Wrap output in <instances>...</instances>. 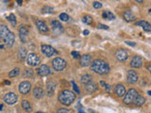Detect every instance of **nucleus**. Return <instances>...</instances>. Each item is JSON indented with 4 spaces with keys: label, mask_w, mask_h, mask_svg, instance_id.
I'll return each mask as SVG.
<instances>
[{
    "label": "nucleus",
    "mask_w": 151,
    "mask_h": 113,
    "mask_svg": "<svg viewBox=\"0 0 151 113\" xmlns=\"http://www.w3.org/2000/svg\"><path fill=\"white\" fill-rule=\"evenodd\" d=\"M0 39L8 47H12V45L15 42V37H14L13 33L5 25H0Z\"/></svg>",
    "instance_id": "f257e3e1"
},
{
    "label": "nucleus",
    "mask_w": 151,
    "mask_h": 113,
    "mask_svg": "<svg viewBox=\"0 0 151 113\" xmlns=\"http://www.w3.org/2000/svg\"><path fill=\"white\" fill-rule=\"evenodd\" d=\"M91 70L98 75H105L110 72V66L102 59H95L91 63Z\"/></svg>",
    "instance_id": "f03ea898"
},
{
    "label": "nucleus",
    "mask_w": 151,
    "mask_h": 113,
    "mask_svg": "<svg viewBox=\"0 0 151 113\" xmlns=\"http://www.w3.org/2000/svg\"><path fill=\"white\" fill-rule=\"evenodd\" d=\"M76 99V94L69 90H64L59 94V101L63 106H70Z\"/></svg>",
    "instance_id": "7ed1b4c3"
},
{
    "label": "nucleus",
    "mask_w": 151,
    "mask_h": 113,
    "mask_svg": "<svg viewBox=\"0 0 151 113\" xmlns=\"http://www.w3.org/2000/svg\"><path fill=\"white\" fill-rule=\"evenodd\" d=\"M137 95H138V91L135 89H130V90H129V91L126 93V94H125L124 96V103L126 105L132 104Z\"/></svg>",
    "instance_id": "20e7f679"
},
{
    "label": "nucleus",
    "mask_w": 151,
    "mask_h": 113,
    "mask_svg": "<svg viewBox=\"0 0 151 113\" xmlns=\"http://www.w3.org/2000/svg\"><path fill=\"white\" fill-rule=\"evenodd\" d=\"M52 66L55 71H62L66 67V61L61 58H55L52 61Z\"/></svg>",
    "instance_id": "39448f33"
},
{
    "label": "nucleus",
    "mask_w": 151,
    "mask_h": 113,
    "mask_svg": "<svg viewBox=\"0 0 151 113\" xmlns=\"http://www.w3.org/2000/svg\"><path fill=\"white\" fill-rule=\"evenodd\" d=\"M41 49H42V53H43L45 56H47V58H50V56H53L58 54L57 50L55 49L54 47H52L51 45L43 44L42 47H41Z\"/></svg>",
    "instance_id": "423d86ee"
},
{
    "label": "nucleus",
    "mask_w": 151,
    "mask_h": 113,
    "mask_svg": "<svg viewBox=\"0 0 151 113\" xmlns=\"http://www.w3.org/2000/svg\"><path fill=\"white\" fill-rule=\"evenodd\" d=\"M27 61L28 65L34 67V66H38V64H40L41 59L40 56L35 53H30V55L27 56Z\"/></svg>",
    "instance_id": "0eeeda50"
},
{
    "label": "nucleus",
    "mask_w": 151,
    "mask_h": 113,
    "mask_svg": "<svg viewBox=\"0 0 151 113\" xmlns=\"http://www.w3.org/2000/svg\"><path fill=\"white\" fill-rule=\"evenodd\" d=\"M4 102L8 105H14L18 101V96L14 93H8L4 96Z\"/></svg>",
    "instance_id": "6e6552de"
},
{
    "label": "nucleus",
    "mask_w": 151,
    "mask_h": 113,
    "mask_svg": "<svg viewBox=\"0 0 151 113\" xmlns=\"http://www.w3.org/2000/svg\"><path fill=\"white\" fill-rule=\"evenodd\" d=\"M27 36H28V27L25 25H20V27H19V37H20V40L23 43H27Z\"/></svg>",
    "instance_id": "1a4fd4ad"
},
{
    "label": "nucleus",
    "mask_w": 151,
    "mask_h": 113,
    "mask_svg": "<svg viewBox=\"0 0 151 113\" xmlns=\"http://www.w3.org/2000/svg\"><path fill=\"white\" fill-rule=\"evenodd\" d=\"M30 89H31V84L28 81H23L20 83L18 87V90H19V93L21 94H24V95H27V93L30 91Z\"/></svg>",
    "instance_id": "9d476101"
},
{
    "label": "nucleus",
    "mask_w": 151,
    "mask_h": 113,
    "mask_svg": "<svg viewBox=\"0 0 151 113\" xmlns=\"http://www.w3.org/2000/svg\"><path fill=\"white\" fill-rule=\"evenodd\" d=\"M37 75H40V76H47L48 75L51 74V71H50L49 67L45 64H42L37 68Z\"/></svg>",
    "instance_id": "9b49d317"
},
{
    "label": "nucleus",
    "mask_w": 151,
    "mask_h": 113,
    "mask_svg": "<svg viewBox=\"0 0 151 113\" xmlns=\"http://www.w3.org/2000/svg\"><path fill=\"white\" fill-rule=\"evenodd\" d=\"M139 76L138 74L134 70H129L126 74V81L129 84H135L138 81Z\"/></svg>",
    "instance_id": "f8f14e48"
},
{
    "label": "nucleus",
    "mask_w": 151,
    "mask_h": 113,
    "mask_svg": "<svg viewBox=\"0 0 151 113\" xmlns=\"http://www.w3.org/2000/svg\"><path fill=\"white\" fill-rule=\"evenodd\" d=\"M128 56H129V53L124 49H118L117 51L115 52V58L117 59V60L121 61V62L126 61V59H128Z\"/></svg>",
    "instance_id": "ddd939ff"
},
{
    "label": "nucleus",
    "mask_w": 151,
    "mask_h": 113,
    "mask_svg": "<svg viewBox=\"0 0 151 113\" xmlns=\"http://www.w3.org/2000/svg\"><path fill=\"white\" fill-rule=\"evenodd\" d=\"M144 63L142 56H134L130 61V66L132 68H141Z\"/></svg>",
    "instance_id": "4468645a"
},
{
    "label": "nucleus",
    "mask_w": 151,
    "mask_h": 113,
    "mask_svg": "<svg viewBox=\"0 0 151 113\" xmlns=\"http://www.w3.org/2000/svg\"><path fill=\"white\" fill-rule=\"evenodd\" d=\"M79 60H80V65L82 67H87V66H90L92 63V56L87 54L83 55V56H80Z\"/></svg>",
    "instance_id": "2eb2a0df"
},
{
    "label": "nucleus",
    "mask_w": 151,
    "mask_h": 113,
    "mask_svg": "<svg viewBox=\"0 0 151 113\" xmlns=\"http://www.w3.org/2000/svg\"><path fill=\"white\" fill-rule=\"evenodd\" d=\"M51 25H52V29H53V31L56 34H61L63 32V27L59 21H52Z\"/></svg>",
    "instance_id": "dca6fc26"
},
{
    "label": "nucleus",
    "mask_w": 151,
    "mask_h": 113,
    "mask_svg": "<svg viewBox=\"0 0 151 113\" xmlns=\"http://www.w3.org/2000/svg\"><path fill=\"white\" fill-rule=\"evenodd\" d=\"M114 93L118 97H124L126 94V88L122 84H117L114 88Z\"/></svg>",
    "instance_id": "f3484780"
},
{
    "label": "nucleus",
    "mask_w": 151,
    "mask_h": 113,
    "mask_svg": "<svg viewBox=\"0 0 151 113\" xmlns=\"http://www.w3.org/2000/svg\"><path fill=\"white\" fill-rule=\"evenodd\" d=\"M35 23H36L37 28H38L39 31L42 32V33H47L48 27L45 22H43V21H41V20H36Z\"/></svg>",
    "instance_id": "a211bd4d"
},
{
    "label": "nucleus",
    "mask_w": 151,
    "mask_h": 113,
    "mask_svg": "<svg viewBox=\"0 0 151 113\" xmlns=\"http://www.w3.org/2000/svg\"><path fill=\"white\" fill-rule=\"evenodd\" d=\"M136 25L142 27L143 29L145 32H151V25L147 21H138L136 22Z\"/></svg>",
    "instance_id": "6ab92c4d"
},
{
    "label": "nucleus",
    "mask_w": 151,
    "mask_h": 113,
    "mask_svg": "<svg viewBox=\"0 0 151 113\" xmlns=\"http://www.w3.org/2000/svg\"><path fill=\"white\" fill-rule=\"evenodd\" d=\"M55 87H56V84L53 81H48L46 84V94L48 96H52L53 93L55 91Z\"/></svg>",
    "instance_id": "aec40b11"
},
{
    "label": "nucleus",
    "mask_w": 151,
    "mask_h": 113,
    "mask_svg": "<svg viewBox=\"0 0 151 113\" xmlns=\"http://www.w3.org/2000/svg\"><path fill=\"white\" fill-rule=\"evenodd\" d=\"M123 17H124V19L126 21V22H133V21L136 20L135 15H134L130 11H125L124 13H123Z\"/></svg>",
    "instance_id": "412c9836"
},
{
    "label": "nucleus",
    "mask_w": 151,
    "mask_h": 113,
    "mask_svg": "<svg viewBox=\"0 0 151 113\" xmlns=\"http://www.w3.org/2000/svg\"><path fill=\"white\" fill-rule=\"evenodd\" d=\"M85 90L88 91L89 93H95V90H97V85L94 82H89V83L85 84Z\"/></svg>",
    "instance_id": "4be33fe9"
},
{
    "label": "nucleus",
    "mask_w": 151,
    "mask_h": 113,
    "mask_svg": "<svg viewBox=\"0 0 151 113\" xmlns=\"http://www.w3.org/2000/svg\"><path fill=\"white\" fill-rule=\"evenodd\" d=\"M133 103H134V105H135L136 106H142L145 103V98L138 94L135 99H134V101H133Z\"/></svg>",
    "instance_id": "5701e85b"
},
{
    "label": "nucleus",
    "mask_w": 151,
    "mask_h": 113,
    "mask_svg": "<svg viewBox=\"0 0 151 113\" xmlns=\"http://www.w3.org/2000/svg\"><path fill=\"white\" fill-rule=\"evenodd\" d=\"M43 94H45V93H43V89L39 88V87H36V88L33 90L34 97L37 98V99H40V98H42L43 96Z\"/></svg>",
    "instance_id": "b1692460"
},
{
    "label": "nucleus",
    "mask_w": 151,
    "mask_h": 113,
    "mask_svg": "<svg viewBox=\"0 0 151 113\" xmlns=\"http://www.w3.org/2000/svg\"><path fill=\"white\" fill-rule=\"evenodd\" d=\"M21 106H22L23 109L25 111H27V112H30L32 110L31 105H30V103L27 100H23L22 103H21Z\"/></svg>",
    "instance_id": "393cba45"
},
{
    "label": "nucleus",
    "mask_w": 151,
    "mask_h": 113,
    "mask_svg": "<svg viewBox=\"0 0 151 113\" xmlns=\"http://www.w3.org/2000/svg\"><path fill=\"white\" fill-rule=\"evenodd\" d=\"M102 17H103L104 19H107V20H113V19H115V15L113 13V12H111V11H105L102 13Z\"/></svg>",
    "instance_id": "a878e982"
},
{
    "label": "nucleus",
    "mask_w": 151,
    "mask_h": 113,
    "mask_svg": "<svg viewBox=\"0 0 151 113\" xmlns=\"http://www.w3.org/2000/svg\"><path fill=\"white\" fill-rule=\"evenodd\" d=\"M18 56H19L20 60H24V59L27 58V49H26L25 47H20Z\"/></svg>",
    "instance_id": "bb28decb"
},
{
    "label": "nucleus",
    "mask_w": 151,
    "mask_h": 113,
    "mask_svg": "<svg viewBox=\"0 0 151 113\" xmlns=\"http://www.w3.org/2000/svg\"><path fill=\"white\" fill-rule=\"evenodd\" d=\"M91 81H92V76L90 75H84L83 76L81 77V83L84 84V85Z\"/></svg>",
    "instance_id": "cd10ccee"
},
{
    "label": "nucleus",
    "mask_w": 151,
    "mask_h": 113,
    "mask_svg": "<svg viewBox=\"0 0 151 113\" xmlns=\"http://www.w3.org/2000/svg\"><path fill=\"white\" fill-rule=\"evenodd\" d=\"M20 74V69L19 68H15L13 70H11V72L9 73V77H15Z\"/></svg>",
    "instance_id": "c85d7f7f"
},
{
    "label": "nucleus",
    "mask_w": 151,
    "mask_h": 113,
    "mask_svg": "<svg viewBox=\"0 0 151 113\" xmlns=\"http://www.w3.org/2000/svg\"><path fill=\"white\" fill-rule=\"evenodd\" d=\"M23 75L25 77H33V71L31 69H25V71L23 72Z\"/></svg>",
    "instance_id": "c756f323"
},
{
    "label": "nucleus",
    "mask_w": 151,
    "mask_h": 113,
    "mask_svg": "<svg viewBox=\"0 0 151 113\" xmlns=\"http://www.w3.org/2000/svg\"><path fill=\"white\" fill-rule=\"evenodd\" d=\"M8 20H9V22L11 23L12 27H15L16 25V17H15L14 14H12V13L9 14V17H8Z\"/></svg>",
    "instance_id": "7c9ffc66"
},
{
    "label": "nucleus",
    "mask_w": 151,
    "mask_h": 113,
    "mask_svg": "<svg viewBox=\"0 0 151 113\" xmlns=\"http://www.w3.org/2000/svg\"><path fill=\"white\" fill-rule=\"evenodd\" d=\"M42 12L43 13H53L54 12V9L49 6H45V7L42 9Z\"/></svg>",
    "instance_id": "2f4dec72"
},
{
    "label": "nucleus",
    "mask_w": 151,
    "mask_h": 113,
    "mask_svg": "<svg viewBox=\"0 0 151 113\" xmlns=\"http://www.w3.org/2000/svg\"><path fill=\"white\" fill-rule=\"evenodd\" d=\"M82 22L87 24V25H91L92 23V18L90 15H84L83 17H82Z\"/></svg>",
    "instance_id": "473e14b6"
},
{
    "label": "nucleus",
    "mask_w": 151,
    "mask_h": 113,
    "mask_svg": "<svg viewBox=\"0 0 151 113\" xmlns=\"http://www.w3.org/2000/svg\"><path fill=\"white\" fill-rule=\"evenodd\" d=\"M60 19H61V21H63V22H67V21L69 20V16L66 13H61L60 14Z\"/></svg>",
    "instance_id": "72a5a7b5"
},
{
    "label": "nucleus",
    "mask_w": 151,
    "mask_h": 113,
    "mask_svg": "<svg viewBox=\"0 0 151 113\" xmlns=\"http://www.w3.org/2000/svg\"><path fill=\"white\" fill-rule=\"evenodd\" d=\"M92 6H94V8L96 9H101L102 8V4L100 2H97V1H95V2L92 3Z\"/></svg>",
    "instance_id": "f704fd0d"
},
{
    "label": "nucleus",
    "mask_w": 151,
    "mask_h": 113,
    "mask_svg": "<svg viewBox=\"0 0 151 113\" xmlns=\"http://www.w3.org/2000/svg\"><path fill=\"white\" fill-rule=\"evenodd\" d=\"M72 84H73V89H74V90L77 93V94H79L80 90H79V87H77V85L76 83H75L74 81H72Z\"/></svg>",
    "instance_id": "c9c22d12"
},
{
    "label": "nucleus",
    "mask_w": 151,
    "mask_h": 113,
    "mask_svg": "<svg viewBox=\"0 0 151 113\" xmlns=\"http://www.w3.org/2000/svg\"><path fill=\"white\" fill-rule=\"evenodd\" d=\"M71 55L73 56V58H74V59H79V58H80V55H79V53L76 52V51H72Z\"/></svg>",
    "instance_id": "e433bc0d"
},
{
    "label": "nucleus",
    "mask_w": 151,
    "mask_h": 113,
    "mask_svg": "<svg viewBox=\"0 0 151 113\" xmlns=\"http://www.w3.org/2000/svg\"><path fill=\"white\" fill-rule=\"evenodd\" d=\"M97 27H98V29H109V27H108V25H102V24H98Z\"/></svg>",
    "instance_id": "4c0bfd02"
},
{
    "label": "nucleus",
    "mask_w": 151,
    "mask_h": 113,
    "mask_svg": "<svg viewBox=\"0 0 151 113\" xmlns=\"http://www.w3.org/2000/svg\"><path fill=\"white\" fill-rule=\"evenodd\" d=\"M105 90H106L107 93H110L111 91V87L110 86V85H108V84H106V85H105Z\"/></svg>",
    "instance_id": "58836bf2"
},
{
    "label": "nucleus",
    "mask_w": 151,
    "mask_h": 113,
    "mask_svg": "<svg viewBox=\"0 0 151 113\" xmlns=\"http://www.w3.org/2000/svg\"><path fill=\"white\" fill-rule=\"evenodd\" d=\"M58 112L59 113H68V112H70V110H69V109H61L58 110Z\"/></svg>",
    "instance_id": "ea45409f"
},
{
    "label": "nucleus",
    "mask_w": 151,
    "mask_h": 113,
    "mask_svg": "<svg viewBox=\"0 0 151 113\" xmlns=\"http://www.w3.org/2000/svg\"><path fill=\"white\" fill-rule=\"evenodd\" d=\"M126 43L128 45H129V46H135V45H136L135 43H133V42H129V41H126Z\"/></svg>",
    "instance_id": "a19ab883"
},
{
    "label": "nucleus",
    "mask_w": 151,
    "mask_h": 113,
    "mask_svg": "<svg viewBox=\"0 0 151 113\" xmlns=\"http://www.w3.org/2000/svg\"><path fill=\"white\" fill-rule=\"evenodd\" d=\"M83 34H84V35H85V36H87V35H88V34H89V30L85 29V30H84V31H83Z\"/></svg>",
    "instance_id": "79ce46f5"
},
{
    "label": "nucleus",
    "mask_w": 151,
    "mask_h": 113,
    "mask_svg": "<svg viewBox=\"0 0 151 113\" xmlns=\"http://www.w3.org/2000/svg\"><path fill=\"white\" fill-rule=\"evenodd\" d=\"M136 2H138L139 3V4H143V3H144V0H135Z\"/></svg>",
    "instance_id": "37998d69"
},
{
    "label": "nucleus",
    "mask_w": 151,
    "mask_h": 113,
    "mask_svg": "<svg viewBox=\"0 0 151 113\" xmlns=\"http://www.w3.org/2000/svg\"><path fill=\"white\" fill-rule=\"evenodd\" d=\"M147 70L149 71V73L151 74V64H149L148 66H147Z\"/></svg>",
    "instance_id": "c03bdc74"
},
{
    "label": "nucleus",
    "mask_w": 151,
    "mask_h": 113,
    "mask_svg": "<svg viewBox=\"0 0 151 113\" xmlns=\"http://www.w3.org/2000/svg\"><path fill=\"white\" fill-rule=\"evenodd\" d=\"M99 83H100V85H101V86H103V87H105V85H106V83H105L104 81H100Z\"/></svg>",
    "instance_id": "a18cd8bd"
},
{
    "label": "nucleus",
    "mask_w": 151,
    "mask_h": 113,
    "mask_svg": "<svg viewBox=\"0 0 151 113\" xmlns=\"http://www.w3.org/2000/svg\"><path fill=\"white\" fill-rule=\"evenodd\" d=\"M23 3V0H17V4L18 5H22Z\"/></svg>",
    "instance_id": "49530a36"
},
{
    "label": "nucleus",
    "mask_w": 151,
    "mask_h": 113,
    "mask_svg": "<svg viewBox=\"0 0 151 113\" xmlns=\"http://www.w3.org/2000/svg\"><path fill=\"white\" fill-rule=\"evenodd\" d=\"M4 84H6V85H9V84H11V82H9V80H6V81L4 82Z\"/></svg>",
    "instance_id": "de8ad7c7"
},
{
    "label": "nucleus",
    "mask_w": 151,
    "mask_h": 113,
    "mask_svg": "<svg viewBox=\"0 0 151 113\" xmlns=\"http://www.w3.org/2000/svg\"><path fill=\"white\" fill-rule=\"evenodd\" d=\"M147 93H148V95H151V90H149V91H148Z\"/></svg>",
    "instance_id": "09e8293b"
},
{
    "label": "nucleus",
    "mask_w": 151,
    "mask_h": 113,
    "mask_svg": "<svg viewBox=\"0 0 151 113\" xmlns=\"http://www.w3.org/2000/svg\"><path fill=\"white\" fill-rule=\"evenodd\" d=\"M149 12H151V9H149Z\"/></svg>",
    "instance_id": "8fccbe9b"
}]
</instances>
